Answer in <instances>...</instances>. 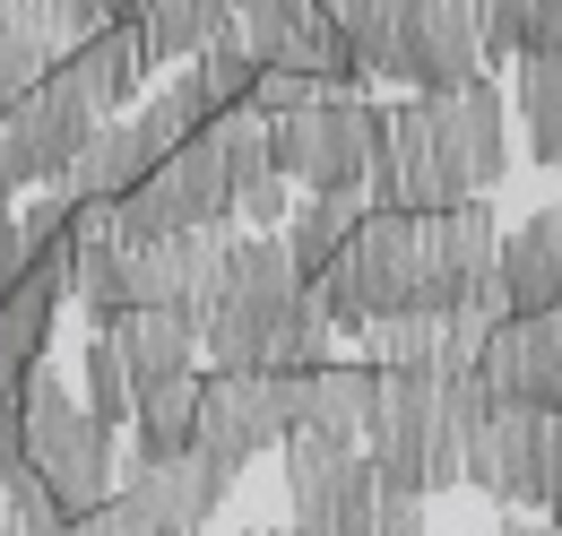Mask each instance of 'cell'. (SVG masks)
Instances as JSON below:
<instances>
[{
    "instance_id": "cell-28",
    "label": "cell",
    "mask_w": 562,
    "mask_h": 536,
    "mask_svg": "<svg viewBox=\"0 0 562 536\" xmlns=\"http://www.w3.org/2000/svg\"><path fill=\"white\" fill-rule=\"evenodd\" d=\"M18 424H26V364L0 355V468L18 459Z\"/></svg>"
},
{
    "instance_id": "cell-25",
    "label": "cell",
    "mask_w": 562,
    "mask_h": 536,
    "mask_svg": "<svg viewBox=\"0 0 562 536\" xmlns=\"http://www.w3.org/2000/svg\"><path fill=\"white\" fill-rule=\"evenodd\" d=\"M209 147L225 156V174L243 182V174H260L269 165V113H251V104H225L209 122Z\"/></svg>"
},
{
    "instance_id": "cell-6",
    "label": "cell",
    "mask_w": 562,
    "mask_h": 536,
    "mask_svg": "<svg viewBox=\"0 0 562 536\" xmlns=\"http://www.w3.org/2000/svg\"><path fill=\"white\" fill-rule=\"evenodd\" d=\"M381 147V104L363 87H329L294 113H269V165L303 191H363Z\"/></svg>"
},
{
    "instance_id": "cell-11",
    "label": "cell",
    "mask_w": 562,
    "mask_h": 536,
    "mask_svg": "<svg viewBox=\"0 0 562 536\" xmlns=\"http://www.w3.org/2000/svg\"><path fill=\"white\" fill-rule=\"evenodd\" d=\"M485 69L476 0H390L381 18V87H459Z\"/></svg>"
},
{
    "instance_id": "cell-17",
    "label": "cell",
    "mask_w": 562,
    "mask_h": 536,
    "mask_svg": "<svg viewBox=\"0 0 562 536\" xmlns=\"http://www.w3.org/2000/svg\"><path fill=\"white\" fill-rule=\"evenodd\" d=\"M493 286H502L510 312H546V303H562V200L537 208L528 225H510V234L493 243Z\"/></svg>"
},
{
    "instance_id": "cell-20",
    "label": "cell",
    "mask_w": 562,
    "mask_h": 536,
    "mask_svg": "<svg viewBox=\"0 0 562 536\" xmlns=\"http://www.w3.org/2000/svg\"><path fill=\"white\" fill-rule=\"evenodd\" d=\"M191 433H200V372H165V381L131 390V468L191 450Z\"/></svg>"
},
{
    "instance_id": "cell-19",
    "label": "cell",
    "mask_w": 562,
    "mask_h": 536,
    "mask_svg": "<svg viewBox=\"0 0 562 536\" xmlns=\"http://www.w3.org/2000/svg\"><path fill=\"white\" fill-rule=\"evenodd\" d=\"M104 337H113L131 390L165 381V372H191V355H200V321H191V312H156V303H131Z\"/></svg>"
},
{
    "instance_id": "cell-4",
    "label": "cell",
    "mask_w": 562,
    "mask_h": 536,
    "mask_svg": "<svg viewBox=\"0 0 562 536\" xmlns=\"http://www.w3.org/2000/svg\"><path fill=\"white\" fill-rule=\"evenodd\" d=\"M18 459L53 484V502L87 520L113 493V424H95L87 406L61 390V372L26 364V424H18Z\"/></svg>"
},
{
    "instance_id": "cell-32",
    "label": "cell",
    "mask_w": 562,
    "mask_h": 536,
    "mask_svg": "<svg viewBox=\"0 0 562 536\" xmlns=\"http://www.w3.org/2000/svg\"><path fill=\"white\" fill-rule=\"evenodd\" d=\"M53 536H104V528H95V511H87V520H61Z\"/></svg>"
},
{
    "instance_id": "cell-26",
    "label": "cell",
    "mask_w": 562,
    "mask_h": 536,
    "mask_svg": "<svg viewBox=\"0 0 562 536\" xmlns=\"http://www.w3.org/2000/svg\"><path fill=\"white\" fill-rule=\"evenodd\" d=\"M285 174L278 165H260V174H243L234 182V225H251V234H269V225H285Z\"/></svg>"
},
{
    "instance_id": "cell-13",
    "label": "cell",
    "mask_w": 562,
    "mask_h": 536,
    "mask_svg": "<svg viewBox=\"0 0 562 536\" xmlns=\"http://www.w3.org/2000/svg\"><path fill=\"white\" fill-rule=\"evenodd\" d=\"M234 44L251 53V69H303V78H329V87H363L347 35L321 0H243Z\"/></svg>"
},
{
    "instance_id": "cell-2",
    "label": "cell",
    "mask_w": 562,
    "mask_h": 536,
    "mask_svg": "<svg viewBox=\"0 0 562 536\" xmlns=\"http://www.w3.org/2000/svg\"><path fill=\"white\" fill-rule=\"evenodd\" d=\"M502 174H510V96L476 69L459 87H416L407 104L381 113L363 200L372 208H459V200H493Z\"/></svg>"
},
{
    "instance_id": "cell-1",
    "label": "cell",
    "mask_w": 562,
    "mask_h": 536,
    "mask_svg": "<svg viewBox=\"0 0 562 536\" xmlns=\"http://www.w3.org/2000/svg\"><path fill=\"white\" fill-rule=\"evenodd\" d=\"M493 200H459V208H372L355 216L347 252L321 268L303 294L321 303L329 330H363L381 312H441L468 303L476 286H493Z\"/></svg>"
},
{
    "instance_id": "cell-15",
    "label": "cell",
    "mask_w": 562,
    "mask_h": 536,
    "mask_svg": "<svg viewBox=\"0 0 562 536\" xmlns=\"http://www.w3.org/2000/svg\"><path fill=\"white\" fill-rule=\"evenodd\" d=\"M225 225H191V234H156V243H122V294L156 303V312H209L216 268H225Z\"/></svg>"
},
{
    "instance_id": "cell-12",
    "label": "cell",
    "mask_w": 562,
    "mask_h": 536,
    "mask_svg": "<svg viewBox=\"0 0 562 536\" xmlns=\"http://www.w3.org/2000/svg\"><path fill=\"white\" fill-rule=\"evenodd\" d=\"M294 424H303V372H234V364L200 372V433H191L200 450L251 468Z\"/></svg>"
},
{
    "instance_id": "cell-24",
    "label": "cell",
    "mask_w": 562,
    "mask_h": 536,
    "mask_svg": "<svg viewBox=\"0 0 562 536\" xmlns=\"http://www.w3.org/2000/svg\"><path fill=\"white\" fill-rule=\"evenodd\" d=\"M78 372H87V415H95V424H113V433H122V424H131V372H122V355H113V337L104 330H87V364H78Z\"/></svg>"
},
{
    "instance_id": "cell-22",
    "label": "cell",
    "mask_w": 562,
    "mask_h": 536,
    "mask_svg": "<svg viewBox=\"0 0 562 536\" xmlns=\"http://www.w3.org/2000/svg\"><path fill=\"white\" fill-rule=\"evenodd\" d=\"M510 104H519V122H528L537 165L562 174V53L528 44V53H519V78H510Z\"/></svg>"
},
{
    "instance_id": "cell-7",
    "label": "cell",
    "mask_w": 562,
    "mask_h": 536,
    "mask_svg": "<svg viewBox=\"0 0 562 536\" xmlns=\"http://www.w3.org/2000/svg\"><path fill=\"white\" fill-rule=\"evenodd\" d=\"M562 476V415L546 406H510L485 399L476 424H468V450H459V484L493 493L502 511H546Z\"/></svg>"
},
{
    "instance_id": "cell-3",
    "label": "cell",
    "mask_w": 562,
    "mask_h": 536,
    "mask_svg": "<svg viewBox=\"0 0 562 536\" xmlns=\"http://www.w3.org/2000/svg\"><path fill=\"white\" fill-rule=\"evenodd\" d=\"M485 406L476 372H416V364H381L372 381V415H363V459L381 493H407L432 502L459 484V450H468V424Z\"/></svg>"
},
{
    "instance_id": "cell-33",
    "label": "cell",
    "mask_w": 562,
    "mask_h": 536,
    "mask_svg": "<svg viewBox=\"0 0 562 536\" xmlns=\"http://www.w3.org/2000/svg\"><path fill=\"white\" fill-rule=\"evenodd\" d=\"M0 536H26V528H18V511H9V502H0Z\"/></svg>"
},
{
    "instance_id": "cell-34",
    "label": "cell",
    "mask_w": 562,
    "mask_h": 536,
    "mask_svg": "<svg viewBox=\"0 0 562 536\" xmlns=\"http://www.w3.org/2000/svg\"><path fill=\"white\" fill-rule=\"evenodd\" d=\"M251 536H285V528H251Z\"/></svg>"
},
{
    "instance_id": "cell-8",
    "label": "cell",
    "mask_w": 562,
    "mask_h": 536,
    "mask_svg": "<svg viewBox=\"0 0 562 536\" xmlns=\"http://www.w3.org/2000/svg\"><path fill=\"white\" fill-rule=\"evenodd\" d=\"M278 450H285V502H294L285 536H372L381 484H372L363 442L321 433V424H294Z\"/></svg>"
},
{
    "instance_id": "cell-23",
    "label": "cell",
    "mask_w": 562,
    "mask_h": 536,
    "mask_svg": "<svg viewBox=\"0 0 562 536\" xmlns=\"http://www.w3.org/2000/svg\"><path fill=\"white\" fill-rule=\"evenodd\" d=\"M372 381H381V364H312L303 372V424L355 442L363 415H372Z\"/></svg>"
},
{
    "instance_id": "cell-18",
    "label": "cell",
    "mask_w": 562,
    "mask_h": 536,
    "mask_svg": "<svg viewBox=\"0 0 562 536\" xmlns=\"http://www.w3.org/2000/svg\"><path fill=\"white\" fill-rule=\"evenodd\" d=\"M156 156H165V138H156V122H147V113H104V122H95V138L78 147V165L61 174V191H78V200H122V191L139 182Z\"/></svg>"
},
{
    "instance_id": "cell-30",
    "label": "cell",
    "mask_w": 562,
    "mask_h": 536,
    "mask_svg": "<svg viewBox=\"0 0 562 536\" xmlns=\"http://www.w3.org/2000/svg\"><path fill=\"white\" fill-rule=\"evenodd\" d=\"M528 44L562 53V0H537V26H528Z\"/></svg>"
},
{
    "instance_id": "cell-9",
    "label": "cell",
    "mask_w": 562,
    "mask_h": 536,
    "mask_svg": "<svg viewBox=\"0 0 562 536\" xmlns=\"http://www.w3.org/2000/svg\"><path fill=\"white\" fill-rule=\"evenodd\" d=\"M191 225H234V174L209 147V131L165 147L139 182L113 200V243H156V234H191Z\"/></svg>"
},
{
    "instance_id": "cell-27",
    "label": "cell",
    "mask_w": 562,
    "mask_h": 536,
    "mask_svg": "<svg viewBox=\"0 0 562 536\" xmlns=\"http://www.w3.org/2000/svg\"><path fill=\"white\" fill-rule=\"evenodd\" d=\"M476 18H485V62H519L528 26H537V0H476Z\"/></svg>"
},
{
    "instance_id": "cell-5",
    "label": "cell",
    "mask_w": 562,
    "mask_h": 536,
    "mask_svg": "<svg viewBox=\"0 0 562 536\" xmlns=\"http://www.w3.org/2000/svg\"><path fill=\"white\" fill-rule=\"evenodd\" d=\"M243 468L216 459V450H173V459H139L131 476H113V493L95 502V528L104 536H200L234 502Z\"/></svg>"
},
{
    "instance_id": "cell-16",
    "label": "cell",
    "mask_w": 562,
    "mask_h": 536,
    "mask_svg": "<svg viewBox=\"0 0 562 536\" xmlns=\"http://www.w3.org/2000/svg\"><path fill=\"white\" fill-rule=\"evenodd\" d=\"M139 9H147V0H122V18L95 26L87 44H70V62H61V78H70L95 113H122V104L147 87V69H156V62H147V35H139Z\"/></svg>"
},
{
    "instance_id": "cell-14",
    "label": "cell",
    "mask_w": 562,
    "mask_h": 536,
    "mask_svg": "<svg viewBox=\"0 0 562 536\" xmlns=\"http://www.w3.org/2000/svg\"><path fill=\"white\" fill-rule=\"evenodd\" d=\"M476 381H485V399L562 415V303H546V312H502L485 330Z\"/></svg>"
},
{
    "instance_id": "cell-31",
    "label": "cell",
    "mask_w": 562,
    "mask_h": 536,
    "mask_svg": "<svg viewBox=\"0 0 562 536\" xmlns=\"http://www.w3.org/2000/svg\"><path fill=\"white\" fill-rule=\"evenodd\" d=\"M485 536H562L554 520H502V528H485Z\"/></svg>"
},
{
    "instance_id": "cell-21",
    "label": "cell",
    "mask_w": 562,
    "mask_h": 536,
    "mask_svg": "<svg viewBox=\"0 0 562 536\" xmlns=\"http://www.w3.org/2000/svg\"><path fill=\"white\" fill-rule=\"evenodd\" d=\"M355 216H363V191H312L303 208H285V260H294V277L312 286L321 268L347 252V234H355Z\"/></svg>"
},
{
    "instance_id": "cell-10",
    "label": "cell",
    "mask_w": 562,
    "mask_h": 536,
    "mask_svg": "<svg viewBox=\"0 0 562 536\" xmlns=\"http://www.w3.org/2000/svg\"><path fill=\"white\" fill-rule=\"evenodd\" d=\"M95 104L78 96L61 69H44L26 96H9L0 104V191L18 200V191H44V182H61L78 165V147L95 138Z\"/></svg>"
},
{
    "instance_id": "cell-29",
    "label": "cell",
    "mask_w": 562,
    "mask_h": 536,
    "mask_svg": "<svg viewBox=\"0 0 562 536\" xmlns=\"http://www.w3.org/2000/svg\"><path fill=\"white\" fill-rule=\"evenodd\" d=\"M372 536H432V528H424V502H407V493H381Z\"/></svg>"
}]
</instances>
